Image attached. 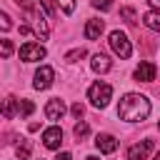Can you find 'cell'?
I'll return each instance as SVG.
<instances>
[{
    "label": "cell",
    "mask_w": 160,
    "mask_h": 160,
    "mask_svg": "<svg viewBox=\"0 0 160 160\" xmlns=\"http://www.w3.org/2000/svg\"><path fill=\"white\" fill-rule=\"evenodd\" d=\"M18 112H20V100L12 98V95H8V98L2 100V118L10 120V118H15Z\"/></svg>",
    "instance_id": "cell-13"
},
{
    "label": "cell",
    "mask_w": 160,
    "mask_h": 160,
    "mask_svg": "<svg viewBox=\"0 0 160 160\" xmlns=\"http://www.w3.org/2000/svg\"><path fill=\"white\" fill-rule=\"evenodd\" d=\"M88 52H85V48H75V50H70L68 55H65V60L68 62H78V60H82Z\"/></svg>",
    "instance_id": "cell-18"
},
{
    "label": "cell",
    "mask_w": 160,
    "mask_h": 160,
    "mask_svg": "<svg viewBox=\"0 0 160 160\" xmlns=\"http://www.w3.org/2000/svg\"><path fill=\"white\" fill-rule=\"evenodd\" d=\"M90 68H92L95 72H100V75H102V72H108V70L112 68V62H110V58H108L105 52H95V55H92V60H90Z\"/></svg>",
    "instance_id": "cell-12"
},
{
    "label": "cell",
    "mask_w": 160,
    "mask_h": 160,
    "mask_svg": "<svg viewBox=\"0 0 160 160\" xmlns=\"http://www.w3.org/2000/svg\"><path fill=\"white\" fill-rule=\"evenodd\" d=\"M40 2V8L45 10V15H52L55 12V0H38Z\"/></svg>",
    "instance_id": "cell-25"
},
{
    "label": "cell",
    "mask_w": 160,
    "mask_h": 160,
    "mask_svg": "<svg viewBox=\"0 0 160 160\" xmlns=\"http://www.w3.org/2000/svg\"><path fill=\"white\" fill-rule=\"evenodd\" d=\"M95 148H98L100 152L110 155V152H115V150H118V138H115V135H110V132H100V135L95 138Z\"/></svg>",
    "instance_id": "cell-8"
},
{
    "label": "cell",
    "mask_w": 160,
    "mask_h": 160,
    "mask_svg": "<svg viewBox=\"0 0 160 160\" xmlns=\"http://www.w3.org/2000/svg\"><path fill=\"white\" fill-rule=\"evenodd\" d=\"M55 160H72V155H70V152H60Z\"/></svg>",
    "instance_id": "cell-28"
},
{
    "label": "cell",
    "mask_w": 160,
    "mask_h": 160,
    "mask_svg": "<svg viewBox=\"0 0 160 160\" xmlns=\"http://www.w3.org/2000/svg\"><path fill=\"white\" fill-rule=\"evenodd\" d=\"M110 98H112V88L102 80H98L88 88V100L92 102V108H105L110 102Z\"/></svg>",
    "instance_id": "cell-2"
},
{
    "label": "cell",
    "mask_w": 160,
    "mask_h": 160,
    "mask_svg": "<svg viewBox=\"0 0 160 160\" xmlns=\"http://www.w3.org/2000/svg\"><path fill=\"white\" fill-rule=\"evenodd\" d=\"M102 30H105V22L98 20V18H92V20L85 22V38H88V40H98V38L102 35Z\"/></svg>",
    "instance_id": "cell-11"
},
{
    "label": "cell",
    "mask_w": 160,
    "mask_h": 160,
    "mask_svg": "<svg viewBox=\"0 0 160 160\" xmlns=\"http://www.w3.org/2000/svg\"><path fill=\"white\" fill-rule=\"evenodd\" d=\"M65 110H68L65 102H62L60 98H52V100H48V105H45V118L55 122V120H60V118L65 115Z\"/></svg>",
    "instance_id": "cell-9"
},
{
    "label": "cell",
    "mask_w": 160,
    "mask_h": 160,
    "mask_svg": "<svg viewBox=\"0 0 160 160\" xmlns=\"http://www.w3.org/2000/svg\"><path fill=\"white\" fill-rule=\"evenodd\" d=\"M120 15L125 18V22H130V25H135L138 22V18H135V10L132 8H120Z\"/></svg>",
    "instance_id": "cell-19"
},
{
    "label": "cell",
    "mask_w": 160,
    "mask_h": 160,
    "mask_svg": "<svg viewBox=\"0 0 160 160\" xmlns=\"http://www.w3.org/2000/svg\"><path fill=\"white\" fill-rule=\"evenodd\" d=\"M148 2H150V8H152V10H158V12H160V0H148Z\"/></svg>",
    "instance_id": "cell-29"
},
{
    "label": "cell",
    "mask_w": 160,
    "mask_h": 160,
    "mask_svg": "<svg viewBox=\"0 0 160 160\" xmlns=\"http://www.w3.org/2000/svg\"><path fill=\"white\" fill-rule=\"evenodd\" d=\"M150 110H152L150 108V100L145 95H140V92L122 95L120 98V105H118V115L125 122H140V120H145L150 115Z\"/></svg>",
    "instance_id": "cell-1"
},
{
    "label": "cell",
    "mask_w": 160,
    "mask_h": 160,
    "mask_svg": "<svg viewBox=\"0 0 160 160\" xmlns=\"http://www.w3.org/2000/svg\"><path fill=\"white\" fill-rule=\"evenodd\" d=\"M52 80H55V70L50 65H40L38 72H35V78H32V88L35 90H48L52 85Z\"/></svg>",
    "instance_id": "cell-5"
},
{
    "label": "cell",
    "mask_w": 160,
    "mask_h": 160,
    "mask_svg": "<svg viewBox=\"0 0 160 160\" xmlns=\"http://www.w3.org/2000/svg\"><path fill=\"white\" fill-rule=\"evenodd\" d=\"M108 42H110L112 52H115V55H120L122 60H128V58L132 55V42L128 40V35H125L122 30H112V32H110V40H108Z\"/></svg>",
    "instance_id": "cell-3"
},
{
    "label": "cell",
    "mask_w": 160,
    "mask_h": 160,
    "mask_svg": "<svg viewBox=\"0 0 160 160\" xmlns=\"http://www.w3.org/2000/svg\"><path fill=\"white\" fill-rule=\"evenodd\" d=\"M35 32H38V38L40 40H48V22H45V10L40 8L38 12H35Z\"/></svg>",
    "instance_id": "cell-14"
},
{
    "label": "cell",
    "mask_w": 160,
    "mask_h": 160,
    "mask_svg": "<svg viewBox=\"0 0 160 160\" xmlns=\"http://www.w3.org/2000/svg\"><path fill=\"white\" fill-rule=\"evenodd\" d=\"M58 5H60V10L65 15H72L75 12V0H58Z\"/></svg>",
    "instance_id": "cell-20"
},
{
    "label": "cell",
    "mask_w": 160,
    "mask_h": 160,
    "mask_svg": "<svg viewBox=\"0 0 160 160\" xmlns=\"http://www.w3.org/2000/svg\"><path fill=\"white\" fill-rule=\"evenodd\" d=\"M158 128H160V122H158Z\"/></svg>",
    "instance_id": "cell-32"
},
{
    "label": "cell",
    "mask_w": 160,
    "mask_h": 160,
    "mask_svg": "<svg viewBox=\"0 0 160 160\" xmlns=\"http://www.w3.org/2000/svg\"><path fill=\"white\" fill-rule=\"evenodd\" d=\"M60 142H62V130H60L58 125H50V128L42 130V145H45L48 150H58Z\"/></svg>",
    "instance_id": "cell-6"
},
{
    "label": "cell",
    "mask_w": 160,
    "mask_h": 160,
    "mask_svg": "<svg viewBox=\"0 0 160 160\" xmlns=\"http://www.w3.org/2000/svg\"><path fill=\"white\" fill-rule=\"evenodd\" d=\"M152 160H160V150H158V155H155V158H152Z\"/></svg>",
    "instance_id": "cell-31"
},
{
    "label": "cell",
    "mask_w": 160,
    "mask_h": 160,
    "mask_svg": "<svg viewBox=\"0 0 160 160\" xmlns=\"http://www.w3.org/2000/svg\"><path fill=\"white\" fill-rule=\"evenodd\" d=\"M70 112H72L75 118H82V105H80V102H75V105L70 108Z\"/></svg>",
    "instance_id": "cell-27"
},
{
    "label": "cell",
    "mask_w": 160,
    "mask_h": 160,
    "mask_svg": "<svg viewBox=\"0 0 160 160\" xmlns=\"http://www.w3.org/2000/svg\"><path fill=\"white\" fill-rule=\"evenodd\" d=\"M48 55V50L40 45V42H25L22 48H20V60H25V62H38V60H42Z\"/></svg>",
    "instance_id": "cell-4"
},
{
    "label": "cell",
    "mask_w": 160,
    "mask_h": 160,
    "mask_svg": "<svg viewBox=\"0 0 160 160\" xmlns=\"http://www.w3.org/2000/svg\"><path fill=\"white\" fill-rule=\"evenodd\" d=\"M15 2H18L22 10H28L30 15H35V12L40 10V2H35V0H15Z\"/></svg>",
    "instance_id": "cell-17"
},
{
    "label": "cell",
    "mask_w": 160,
    "mask_h": 160,
    "mask_svg": "<svg viewBox=\"0 0 160 160\" xmlns=\"http://www.w3.org/2000/svg\"><path fill=\"white\" fill-rule=\"evenodd\" d=\"M155 72H158V68H155L152 62H140V65L135 68V80H140V82H152V80H155Z\"/></svg>",
    "instance_id": "cell-10"
},
{
    "label": "cell",
    "mask_w": 160,
    "mask_h": 160,
    "mask_svg": "<svg viewBox=\"0 0 160 160\" xmlns=\"http://www.w3.org/2000/svg\"><path fill=\"white\" fill-rule=\"evenodd\" d=\"M72 132H75V138H78V140H82V138H88V132H90V125L80 120V122H75V128H72Z\"/></svg>",
    "instance_id": "cell-16"
},
{
    "label": "cell",
    "mask_w": 160,
    "mask_h": 160,
    "mask_svg": "<svg viewBox=\"0 0 160 160\" xmlns=\"http://www.w3.org/2000/svg\"><path fill=\"white\" fill-rule=\"evenodd\" d=\"M142 25L160 32V12H158V10H148V12L142 15Z\"/></svg>",
    "instance_id": "cell-15"
},
{
    "label": "cell",
    "mask_w": 160,
    "mask_h": 160,
    "mask_svg": "<svg viewBox=\"0 0 160 160\" xmlns=\"http://www.w3.org/2000/svg\"><path fill=\"white\" fill-rule=\"evenodd\" d=\"M28 155H30V142H28V140H22V142L18 145V158H20V160H25Z\"/></svg>",
    "instance_id": "cell-23"
},
{
    "label": "cell",
    "mask_w": 160,
    "mask_h": 160,
    "mask_svg": "<svg viewBox=\"0 0 160 160\" xmlns=\"http://www.w3.org/2000/svg\"><path fill=\"white\" fill-rule=\"evenodd\" d=\"M152 148H155L152 140H142V142H138V145H132L128 150V160H148L150 152H152Z\"/></svg>",
    "instance_id": "cell-7"
},
{
    "label": "cell",
    "mask_w": 160,
    "mask_h": 160,
    "mask_svg": "<svg viewBox=\"0 0 160 160\" xmlns=\"http://www.w3.org/2000/svg\"><path fill=\"white\" fill-rule=\"evenodd\" d=\"M0 52H2V58H10V55H12V42H10L8 38L0 40Z\"/></svg>",
    "instance_id": "cell-21"
},
{
    "label": "cell",
    "mask_w": 160,
    "mask_h": 160,
    "mask_svg": "<svg viewBox=\"0 0 160 160\" xmlns=\"http://www.w3.org/2000/svg\"><path fill=\"white\" fill-rule=\"evenodd\" d=\"M92 8H95V10H102V12H108V10L112 8V0H92Z\"/></svg>",
    "instance_id": "cell-24"
},
{
    "label": "cell",
    "mask_w": 160,
    "mask_h": 160,
    "mask_svg": "<svg viewBox=\"0 0 160 160\" xmlns=\"http://www.w3.org/2000/svg\"><path fill=\"white\" fill-rule=\"evenodd\" d=\"M0 28H2V30H8V28H10V18H8V12H2V15H0Z\"/></svg>",
    "instance_id": "cell-26"
},
{
    "label": "cell",
    "mask_w": 160,
    "mask_h": 160,
    "mask_svg": "<svg viewBox=\"0 0 160 160\" xmlns=\"http://www.w3.org/2000/svg\"><path fill=\"white\" fill-rule=\"evenodd\" d=\"M85 160H100V158H95V155H90V158H85Z\"/></svg>",
    "instance_id": "cell-30"
},
{
    "label": "cell",
    "mask_w": 160,
    "mask_h": 160,
    "mask_svg": "<svg viewBox=\"0 0 160 160\" xmlns=\"http://www.w3.org/2000/svg\"><path fill=\"white\" fill-rule=\"evenodd\" d=\"M32 110H35V105H32L30 100H20V115H22V118L32 115Z\"/></svg>",
    "instance_id": "cell-22"
}]
</instances>
